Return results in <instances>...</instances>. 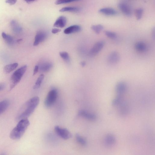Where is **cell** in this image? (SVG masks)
Returning a JSON list of instances; mask_svg holds the SVG:
<instances>
[{
  "label": "cell",
  "mask_w": 155,
  "mask_h": 155,
  "mask_svg": "<svg viewBox=\"0 0 155 155\" xmlns=\"http://www.w3.org/2000/svg\"><path fill=\"white\" fill-rule=\"evenodd\" d=\"M39 70V66L38 65H36L34 68L33 75L35 74L38 72Z\"/></svg>",
  "instance_id": "obj_33"
},
{
  "label": "cell",
  "mask_w": 155,
  "mask_h": 155,
  "mask_svg": "<svg viewBox=\"0 0 155 155\" xmlns=\"http://www.w3.org/2000/svg\"><path fill=\"white\" fill-rule=\"evenodd\" d=\"M80 10L79 8L75 7H67L61 8L59 11L61 12H78Z\"/></svg>",
  "instance_id": "obj_22"
},
{
  "label": "cell",
  "mask_w": 155,
  "mask_h": 155,
  "mask_svg": "<svg viewBox=\"0 0 155 155\" xmlns=\"http://www.w3.org/2000/svg\"><path fill=\"white\" fill-rule=\"evenodd\" d=\"M91 28L96 33L99 34L104 29L103 26L100 24L92 25Z\"/></svg>",
  "instance_id": "obj_23"
},
{
  "label": "cell",
  "mask_w": 155,
  "mask_h": 155,
  "mask_svg": "<svg viewBox=\"0 0 155 155\" xmlns=\"http://www.w3.org/2000/svg\"><path fill=\"white\" fill-rule=\"evenodd\" d=\"M39 98L38 96H35L29 99L25 104L24 110L18 116V119L21 120L27 118L33 112L38 104Z\"/></svg>",
  "instance_id": "obj_2"
},
{
  "label": "cell",
  "mask_w": 155,
  "mask_h": 155,
  "mask_svg": "<svg viewBox=\"0 0 155 155\" xmlns=\"http://www.w3.org/2000/svg\"><path fill=\"white\" fill-rule=\"evenodd\" d=\"M44 75L43 74L40 75L39 76L33 87V88L34 89H38L40 87L44 79Z\"/></svg>",
  "instance_id": "obj_24"
},
{
  "label": "cell",
  "mask_w": 155,
  "mask_h": 155,
  "mask_svg": "<svg viewBox=\"0 0 155 155\" xmlns=\"http://www.w3.org/2000/svg\"><path fill=\"white\" fill-rule=\"evenodd\" d=\"M75 137L77 141L80 144L84 146L86 144L87 142L86 140L79 134H76Z\"/></svg>",
  "instance_id": "obj_26"
},
{
  "label": "cell",
  "mask_w": 155,
  "mask_h": 155,
  "mask_svg": "<svg viewBox=\"0 0 155 155\" xmlns=\"http://www.w3.org/2000/svg\"><path fill=\"white\" fill-rule=\"evenodd\" d=\"M18 63H14L5 66L4 68V71L6 73H9L15 70L18 66Z\"/></svg>",
  "instance_id": "obj_19"
},
{
  "label": "cell",
  "mask_w": 155,
  "mask_h": 155,
  "mask_svg": "<svg viewBox=\"0 0 155 155\" xmlns=\"http://www.w3.org/2000/svg\"><path fill=\"white\" fill-rule=\"evenodd\" d=\"M118 7L121 12L125 15L130 16L131 15V11L129 6L126 4L120 3L118 4Z\"/></svg>",
  "instance_id": "obj_13"
},
{
  "label": "cell",
  "mask_w": 155,
  "mask_h": 155,
  "mask_svg": "<svg viewBox=\"0 0 155 155\" xmlns=\"http://www.w3.org/2000/svg\"><path fill=\"white\" fill-rule=\"evenodd\" d=\"M5 84L3 83H0V91L3 90L5 87Z\"/></svg>",
  "instance_id": "obj_34"
},
{
  "label": "cell",
  "mask_w": 155,
  "mask_h": 155,
  "mask_svg": "<svg viewBox=\"0 0 155 155\" xmlns=\"http://www.w3.org/2000/svg\"><path fill=\"white\" fill-rule=\"evenodd\" d=\"M27 68V66L25 65L18 69L13 73L10 80V90L14 88L19 82Z\"/></svg>",
  "instance_id": "obj_3"
},
{
  "label": "cell",
  "mask_w": 155,
  "mask_h": 155,
  "mask_svg": "<svg viewBox=\"0 0 155 155\" xmlns=\"http://www.w3.org/2000/svg\"><path fill=\"white\" fill-rule=\"evenodd\" d=\"M67 21V18L65 17L60 16L57 19L53 26L57 28H63L66 25Z\"/></svg>",
  "instance_id": "obj_10"
},
{
  "label": "cell",
  "mask_w": 155,
  "mask_h": 155,
  "mask_svg": "<svg viewBox=\"0 0 155 155\" xmlns=\"http://www.w3.org/2000/svg\"><path fill=\"white\" fill-rule=\"evenodd\" d=\"M116 139L115 137L112 134H108L105 137L104 142L107 147H110L114 145L115 143Z\"/></svg>",
  "instance_id": "obj_12"
},
{
  "label": "cell",
  "mask_w": 155,
  "mask_h": 155,
  "mask_svg": "<svg viewBox=\"0 0 155 155\" xmlns=\"http://www.w3.org/2000/svg\"><path fill=\"white\" fill-rule=\"evenodd\" d=\"M21 41V39H20L18 40H17V41H18V42H20Z\"/></svg>",
  "instance_id": "obj_37"
},
{
  "label": "cell",
  "mask_w": 155,
  "mask_h": 155,
  "mask_svg": "<svg viewBox=\"0 0 155 155\" xmlns=\"http://www.w3.org/2000/svg\"><path fill=\"white\" fill-rule=\"evenodd\" d=\"M46 33L43 31H38L36 34L33 43L34 46L38 45L40 43L44 41L46 38Z\"/></svg>",
  "instance_id": "obj_7"
},
{
  "label": "cell",
  "mask_w": 155,
  "mask_h": 155,
  "mask_svg": "<svg viewBox=\"0 0 155 155\" xmlns=\"http://www.w3.org/2000/svg\"><path fill=\"white\" fill-rule=\"evenodd\" d=\"M127 88V86L125 83L120 81L116 84L115 90L117 94L122 95L126 91Z\"/></svg>",
  "instance_id": "obj_9"
},
{
  "label": "cell",
  "mask_w": 155,
  "mask_h": 155,
  "mask_svg": "<svg viewBox=\"0 0 155 155\" xmlns=\"http://www.w3.org/2000/svg\"><path fill=\"white\" fill-rule=\"evenodd\" d=\"M104 45V42L100 41L96 43L89 52L88 54L91 56H94L97 55L103 48Z\"/></svg>",
  "instance_id": "obj_6"
},
{
  "label": "cell",
  "mask_w": 155,
  "mask_h": 155,
  "mask_svg": "<svg viewBox=\"0 0 155 155\" xmlns=\"http://www.w3.org/2000/svg\"><path fill=\"white\" fill-rule=\"evenodd\" d=\"M81 30V27L77 25L71 26L66 28L64 31V33L66 34L77 32Z\"/></svg>",
  "instance_id": "obj_15"
},
{
  "label": "cell",
  "mask_w": 155,
  "mask_h": 155,
  "mask_svg": "<svg viewBox=\"0 0 155 155\" xmlns=\"http://www.w3.org/2000/svg\"><path fill=\"white\" fill-rule=\"evenodd\" d=\"M26 2L29 3L35 1V0H24Z\"/></svg>",
  "instance_id": "obj_35"
},
{
  "label": "cell",
  "mask_w": 155,
  "mask_h": 155,
  "mask_svg": "<svg viewBox=\"0 0 155 155\" xmlns=\"http://www.w3.org/2000/svg\"><path fill=\"white\" fill-rule=\"evenodd\" d=\"M78 115L79 116L90 120H94L96 118V116L95 114L83 110H80L78 111Z\"/></svg>",
  "instance_id": "obj_11"
},
{
  "label": "cell",
  "mask_w": 155,
  "mask_h": 155,
  "mask_svg": "<svg viewBox=\"0 0 155 155\" xmlns=\"http://www.w3.org/2000/svg\"><path fill=\"white\" fill-rule=\"evenodd\" d=\"M81 64L82 67H84L86 65V63L84 61H82L81 63Z\"/></svg>",
  "instance_id": "obj_36"
},
{
  "label": "cell",
  "mask_w": 155,
  "mask_h": 155,
  "mask_svg": "<svg viewBox=\"0 0 155 155\" xmlns=\"http://www.w3.org/2000/svg\"><path fill=\"white\" fill-rule=\"evenodd\" d=\"M9 105V101L4 100L0 102V114L2 113L7 109Z\"/></svg>",
  "instance_id": "obj_21"
},
{
  "label": "cell",
  "mask_w": 155,
  "mask_h": 155,
  "mask_svg": "<svg viewBox=\"0 0 155 155\" xmlns=\"http://www.w3.org/2000/svg\"><path fill=\"white\" fill-rule=\"evenodd\" d=\"M135 13L137 19V20L140 19L143 15V9L141 8L137 9L135 10Z\"/></svg>",
  "instance_id": "obj_28"
},
{
  "label": "cell",
  "mask_w": 155,
  "mask_h": 155,
  "mask_svg": "<svg viewBox=\"0 0 155 155\" xmlns=\"http://www.w3.org/2000/svg\"><path fill=\"white\" fill-rule=\"evenodd\" d=\"M74 1V0H58L55 2V3L57 5H58L68 3Z\"/></svg>",
  "instance_id": "obj_30"
},
{
  "label": "cell",
  "mask_w": 155,
  "mask_h": 155,
  "mask_svg": "<svg viewBox=\"0 0 155 155\" xmlns=\"http://www.w3.org/2000/svg\"><path fill=\"white\" fill-rule=\"evenodd\" d=\"M30 122L27 118L20 120L16 126L12 130L10 137L13 140H17L20 138L24 134L29 126Z\"/></svg>",
  "instance_id": "obj_1"
},
{
  "label": "cell",
  "mask_w": 155,
  "mask_h": 155,
  "mask_svg": "<svg viewBox=\"0 0 155 155\" xmlns=\"http://www.w3.org/2000/svg\"><path fill=\"white\" fill-rule=\"evenodd\" d=\"M54 130L57 134L64 139L67 140L71 137V133L66 129L57 126L55 127Z\"/></svg>",
  "instance_id": "obj_5"
},
{
  "label": "cell",
  "mask_w": 155,
  "mask_h": 155,
  "mask_svg": "<svg viewBox=\"0 0 155 155\" xmlns=\"http://www.w3.org/2000/svg\"><path fill=\"white\" fill-rule=\"evenodd\" d=\"M61 29L57 28H54L52 29L51 32L53 34H56L61 31Z\"/></svg>",
  "instance_id": "obj_32"
},
{
  "label": "cell",
  "mask_w": 155,
  "mask_h": 155,
  "mask_svg": "<svg viewBox=\"0 0 155 155\" xmlns=\"http://www.w3.org/2000/svg\"><path fill=\"white\" fill-rule=\"evenodd\" d=\"M104 33L107 37L111 39H114L116 37V33L112 31H105Z\"/></svg>",
  "instance_id": "obj_29"
},
{
  "label": "cell",
  "mask_w": 155,
  "mask_h": 155,
  "mask_svg": "<svg viewBox=\"0 0 155 155\" xmlns=\"http://www.w3.org/2000/svg\"><path fill=\"white\" fill-rule=\"evenodd\" d=\"M99 12L103 14L112 16L117 15V12L114 9L110 8H101L99 10Z\"/></svg>",
  "instance_id": "obj_14"
},
{
  "label": "cell",
  "mask_w": 155,
  "mask_h": 155,
  "mask_svg": "<svg viewBox=\"0 0 155 155\" xmlns=\"http://www.w3.org/2000/svg\"><path fill=\"white\" fill-rule=\"evenodd\" d=\"M10 25L12 31L15 33L19 34L22 31V28L15 20H12L10 22Z\"/></svg>",
  "instance_id": "obj_16"
},
{
  "label": "cell",
  "mask_w": 155,
  "mask_h": 155,
  "mask_svg": "<svg viewBox=\"0 0 155 155\" xmlns=\"http://www.w3.org/2000/svg\"><path fill=\"white\" fill-rule=\"evenodd\" d=\"M59 54L61 57L65 61L69 62L70 57L68 54L65 51L60 52Z\"/></svg>",
  "instance_id": "obj_25"
},
{
  "label": "cell",
  "mask_w": 155,
  "mask_h": 155,
  "mask_svg": "<svg viewBox=\"0 0 155 155\" xmlns=\"http://www.w3.org/2000/svg\"><path fill=\"white\" fill-rule=\"evenodd\" d=\"M2 35L6 43L9 45H12L14 43L15 41L13 38L10 35L7 34L4 32H2Z\"/></svg>",
  "instance_id": "obj_18"
},
{
  "label": "cell",
  "mask_w": 155,
  "mask_h": 155,
  "mask_svg": "<svg viewBox=\"0 0 155 155\" xmlns=\"http://www.w3.org/2000/svg\"><path fill=\"white\" fill-rule=\"evenodd\" d=\"M17 0H6L5 2L11 5L15 4L17 2Z\"/></svg>",
  "instance_id": "obj_31"
},
{
  "label": "cell",
  "mask_w": 155,
  "mask_h": 155,
  "mask_svg": "<svg viewBox=\"0 0 155 155\" xmlns=\"http://www.w3.org/2000/svg\"><path fill=\"white\" fill-rule=\"evenodd\" d=\"M135 48L137 51L141 52L145 51L147 49V46L145 43L140 41L135 44Z\"/></svg>",
  "instance_id": "obj_20"
},
{
  "label": "cell",
  "mask_w": 155,
  "mask_h": 155,
  "mask_svg": "<svg viewBox=\"0 0 155 155\" xmlns=\"http://www.w3.org/2000/svg\"><path fill=\"white\" fill-rule=\"evenodd\" d=\"M122 98V95L117 94L116 97L113 100L112 104L116 106L119 104Z\"/></svg>",
  "instance_id": "obj_27"
},
{
  "label": "cell",
  "mask_w": 155,
  "mask_h": 155,
  "mask_svg": "<svg viewBox=\"0 0 155 155\" xmlns=\"http://www.w3.org/2000/svg\"><path fill=\"white\" fill-rule=\"evenodd\" d=\"M120 56L119 53L116 51L111 52L107 58L108 62L110 64H115L119 61Z\"/></svg>",
  "instance_id": "obj_8"
},
{
  "label": "cell",
  "mask_w": 155,
  "mask_h": 155,
  "mask_svg": "<svg viewBox=\"0 0 155 155\" xmlns=\"http://www.w3.org/2000/svg\"><path fill=\"white\" fill-rule=\"evenodd\" d=\"M52 67V64L49 62H45L41 64L39 67V69L42 72H46L49 71Z\"/></svg>",
  "instance_id": "obj_17"
},
{
  "label": "cell",
  "mask_w": 155,
  "mask_h": 155,
  "mask_svg": "<svg viewBox=\"0 0 155 155\" xmlns=\"http://www.w3.org/2000/svg\"><path fill=\"white\" fill-rule=\"evenodd\" d=\"M58 91L55 89H53L48 93L45 101V104L47 107L52 106L56 101Z\"/></svg>",
  "instance_id": "obj_4"
}]
</instances>
